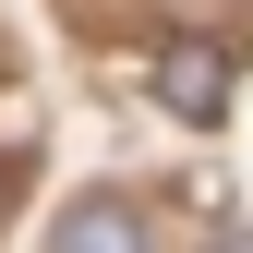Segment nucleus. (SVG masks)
<instances>
[{
	"label": "nucleus",
	"instance_id": "f03ea898",
	"mask_svg": "<svg viewBox=\"0 0 253 253\" xmlns=\"http://www.w3.org/2000/svg\"><path fill=\"white\" fill-rule=\"evenodd\" d=\"M48 253H145V217H133V205H73V217L48 229Z\"/></svg>",
	"mask_w": 253,
	"mask_h": 253
},
{
	"label": "nucleus",
	"instance_id": "7ed1b4c3",
	"mask_svg": "<svg viewBox=\"0 0 253 253\" xmlns=\"http://www.w3.org/2000/svg\"><path fill=\"white\" fill-rule=\"evenodd\" d=\"M205 253H253V241H205Z\"/></svg>",
	"mask_w": 253,
	"mask_h": 253
},
{
	"label": "nucleus",
	"instance_id": "f257e3e1",
	"mask_svg": "<svg viewBox=\"0 0 253 253\" xmlns=\"http://www.w3.org/2000/svg\"><path fill=\"white\" fill-rule=\"evenodd\" d=\"M157 97H169L181 121H229V60H217L205 37H169L157 48Z\"/></svg>",
	"mask_w": 253,
	"mask_h": 253
}]
</instances>
